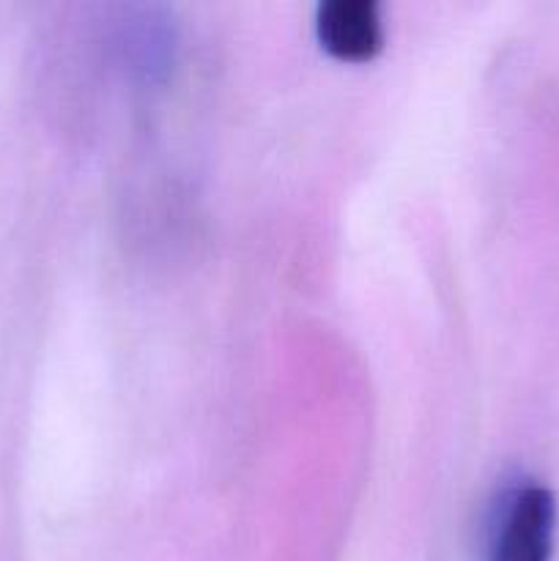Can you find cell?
I'll return each instance as SVG.
<instances>
[{"instance_id": "2", "label": "cell", "mask_w": 559, "mask_h": 561, "mask_svg": "<svg viewBox=\"0 0 559 561\" xmlns=\"http://www.w3.org/2000/svg\"><path fill=\"white\" fill-rule=\"evenodd\" d=\"M323 47L340 58H370L384 44L381 9L376 0H327L316 11Z\"/></svg>"}, {"instance_id": "1", "label": "cell", "mask_w": 559, "mask_h": 561, "mask_svg": "<svg viewBox=\"0 0 559 561\" xmlns=\"http://www.w3.org/2000/svg\"><path fill=\"white\" fill-rule=\"evenodd\" d=\"M557 504L535 480H513L497 491L486 524L482 561H548Z\"/></svg>"}]
</instances>
